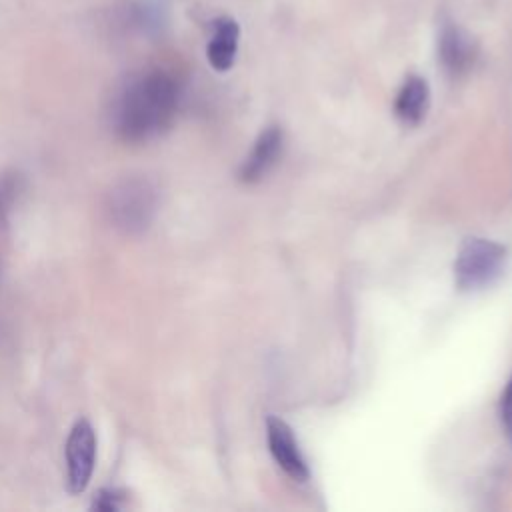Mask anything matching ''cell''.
<instances>
[{"instance_id": "cell-1", "label": "cell", "mask_w": 512, "mask_h": 512, "mask_svg": "<svg viewBox=\"0 0 512 512\" xmlns=\"http://www.w3.org/2000/svg\"><path fill=\"white\" fill-rule=\"evenodd\" d=\"M182 98L178 78L164 68L132 74L114 94L110 124L128 144L148 142L170 128Z\"/></svg>"}, {"instance_id": "cell-2", "label": "cell", "mask_w": 512, "mask_h": 512, "mask_svg": "<svg viewBox=\"0 0 512 512\" xmlns=\"http://www.w3.org/2000/svg\"><path fill=\"white\" fill-rule=\"evenodd\" d=\"M506 260V246L480 236L466 238L454 260L456 286L460 290H478L492 284L504 272Z\"/></svg>"}, {"instance_id": "cell-3", "label": "cell", "mask_w": 512, "mask_h": 512, "mask_svg": "<svg viewBox=\"0 0 512 512\" xmlns=\"http://www.w3.org/2000/svg\"><path fill=\"white\" fill-rule=\"evenodd\" d=\"M158 210V192L146 178H126L110 192L108 212L116 228L126 234L144 232Z\"/></svg>"}, {"instance_id": "cell-4", "label": "cell", "mask_w": 512, "mask_h": 512, "mask_svg": "<svg viewBox=\"0 0 512 512\" xmlns=\"http://www.w3.org/2000/svg\"><path fill=\"white\" fill-rule=\"evenodd\" d=\"M66 486L72 494H82L96 466V432L86 418H80L66 438Z\"/></svg>"}, {"instance_id": "cell-5", "label": "cell", "mask_w": 512, "mask_h": 512, "mask_svg": "<svg viewBox=\"0 0 512 512\" xmlns=\"http://www.w3.org/2000/svg\"><path fill=\"white\" fill-rule=\"evenodd\" d=\"M478 48L472 36L454 22H446L438 34V60L452 78L468 74L476 62Z\"/></svg>"}, {"instance_id": "cell-6", "label": "cell", "mask_w": 512, "mask_h": 512, "mask_svg": "<svg viewBox=\"0 0 512 512\" xmlns=\"http://www.w3.org/2000/svg\"><path fill=\"white\" fill-rule=\"evenodd\" d=\"M266 440L276 464L294 480H308V466L300 452V446L292 434V428L276 416L266 418Z\"/></svg>"}, {"instance_id": "cell-7", "label": "cell", "mask_w": 512, "mask_h": 512, "mask_svg": "<svg viewBox=\"0 0 512 512\" xmlns=\"http://www.w3.org/2000/svg\"><path fill=\"white\" fill-rule=\"evenodd\" d=\"M284 134L278 126L264 128L258 138L254 140L248 156L240 166V180L242 182H256L270 172V168L278 162L282 154Z\"/></svg>"}, {"instance_id": "cell-8", "label": "cell", "mask_w": 512, "mask_h": 512, "mask_svg": "<svg viewBox=\"0 0 512 512\" xmlns=\"http://www.w3.org/2000/svg\"><path fill=\"white\" fill-rule=\"evenodd\" d=\"M238 40H240V28L236 20L222 16L212 22V34L206 46V56L214 70L226 72L232 68L238 52Z\"/></svg>"}, {"instance_id": "cell-9", "label": "cell", "mask_w": 512, "mask_h": 512, "mask_svg": "<svg viewBox=\"0 0 512 512\" xmlns=\"http://www.w3.org/2000/svg\"><path fill=\"white\" fill-rule=\"evenodd\" d=\"M428 102H430L428 82L422 76H408L396 94L394 112L400 122L414 126L422 122V118L426 116Z\"/></svg>"}, {"instance_id": "cell-10", "label": "cell", "mask_w": 512, "mask_h": 512, "mask_svg": "<svg viewBox=\"0 0 512 512\" xmlns=\"http://www.w3.org/2000/svg\"><path fill=\"white\" fill-rule=\"evenodd\" d=\"M132 26L144 34H156L166 26V6L160 0H138L130 8Z\"/></svg>"}, {"instance_id": "cell-11", "label": "cell", "mask_w": 512, "mask_h": 512, "mask_svg": "<svg viewBox=\"0 0 512 512\" xmlns=\"http://www.w3.org/2000/svg\"><path fill=\"white\" fill-rule=\"evenodd\" d=\"M22 192V176L6 172L0 176V226H6Z\"/></svg>"}, {"instance_id": "cell-12", "label": "cell", "mask_w": 512, "mask_h": 512, "mask_svg": "<svg viewBox=\"0 0 512 512\" xmlns=\"http://www.w3.org/2000/svg\"><path fill=\"white\" fill-rule=\"evenodd\" d=\"M124 506V492L118 488H100L94 498L90 508L94 512H118Z\"/></svg>"}, {"instance_id": "cell-13", "label": "cell", "mask_w": 512, "mask_h": 512, "mask_svg": "<svg viewBox=\"0 0 512 512\" xmlns=\"http://www.w3.org/2000/svg\"><path fill=\"white\" fill-rule=\"evenodd\" d=\"M500 422H502L508 442L512 444V376H510V380L502 392V398H500Z\"/></svg>"}]
</instances>
